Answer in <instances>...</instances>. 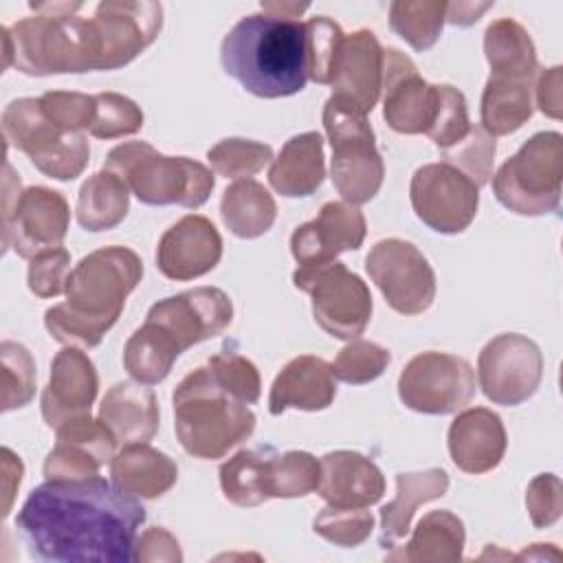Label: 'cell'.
Returning a JSON list of instances; mask_svg holds the SVG:
<instances>
[{"label":"cell","instance_id":"cell-1","mask_svg":"<svg viewBox=\"0 0 563 563\" xmlns=\"http://www.w3.org/2000/svg\"><path fill=\"white\" fill-rule=\"evenodd\" d=\"M145 521L141 501L108 479H46L22 504L15 528L31 556L51 563H130Z\"/></svg>","mask_w":563,"mask_h":563},{"label":"cell","instance_id":"cell-2","mask_svg":"<svg viewBox=\"0 0 563 563\" xmlns=\"http://www.w3.org/2000/svg\"><path fill=\"white\" fill-rule=\"evenodd\" d=\"M141 277L143 262L128 246H101L84 255L70 268L66 301L44 312L46 330L64 345L97 347Z\"/></svg>","mask_w":563,"mask_h":563},{"label":"cell","instance_id":"cell-3","mask_svg":"<svg viewBox=\"0 0 563 563\" xmlns=\"http://www.w3.org/2000/svg\"><path fill=\"white\" fill-rule=\"evenodd\" d=\"M229 77L262 99L301 92L308 81L306 22L271 13H251L235 22L220 46Z\"/></svg>","mask_w":563,"mask_h":563},{"label":"cell","instance_id":"cell-4","mask_svg":"<svg viewBox=\"0 0 563 563\" xmlns=\"http://www.w3.org/2000/svg\"><path fill=\"white\" fill-rule=\"evenodd\" d=\"M81 2L31 4L35 15L2 26V68L46 77L97 70L99 48L90 18L77 15Z\"/></svg>","mask_w":563,"mask_h":563},{"label":"cell","instance_id":"cell-5","mask_svg":"<svg viewBox=\"0 0 563 563\" xmlns=\"http://www.w3.org/2000/svg\"><path fill=\"white\" fill-rule=\"evenodd\" d=\"M174 431L189 455L218 460L251 438L255 413L224 391L207 365H200L174 389Z\"/></svg>","mask_w":563,"mask_h":563},{"label":"cell","instance_id":"cell-6","mask_svg":"<svg viewBox=\"0 0 563 563\" xmlns=\"http://www.w3.org/2000/svg\"><path fill=\"white\" fill-rule=\"evenodd\" d=\"M103 169L125 180L130 191L152 207L198 209L213 191V174L187 156H165L145 141H130L108 152Z\"/></svg>","mask_w":563,"mask_h":563},{"label":"cell","instance_id":"cell-7","mask_svg":"<svg viewBox=\"0 0 563 563\" xmlns=\"http://www.w3.org/2000/svg\"><path fill=\"white\" fill-rule=\"evenodd\" d=\"M323 128L332 145L330 178L341 198L354 207L369 202L385 178V163L365 114L339 97L323 106Z\"/></svg>","mask_w":563,"mask_h":563},{"label":"cell","instance_id":"cell-8","mask_svg":"<svg viewBox=\"0 0 563 563\" xmlns=\"http://www.w3.org/2000/svg\"><path fill=\"white\" fill-rule=\"evenodd\" d=\"M561 178L563 136L537 132L493 174V194L517 216H545L561 205Z\"/></svg>","mask_w":563,"mask_h":563},{"label":"cell","instance_id":"cell-9","mask_svg":"<svg viewBox=\"0 0 563 563\" xmlns=\"http://www.w3.org/2000/svg\"><path fill=\"white\" fill-rule=\"evenodd\" d=\"M2 132L48 178L75 180L88 165L90 145L84 132H66L48 121L40 97L11 101L2 112Z\"/></svg>","mask_w":563,"mask_h":563},{"label":"cell","instance_id":"cell-10","mask_svg":"<svg viewBox=\"0 0 563 563\" xmlns=\"http://www.w3.org/2000/svg\"><path fill=\"white\" fill-rule=\"evenodd\" d=\"M70 222L66 198L48 187L33 185L20 189V178L4 163V205H2V246L20 257L33 260L40 253L59 249Z\"/></svg>","mask_w":563,"mask_h":563},{"label":"cell","instance_id":"cell-11","mask_svg":"<svg viewBox=\"0 0 563 563\" xmlns=\"http://www.w3.org/2000/svg\"><path fill=\"white\" fill-rule=\"evenodd\" d=\"M292 284L310 295L312 317L323 332L341 341H354L365 332L372 319V295L343 262L297 266Z\"/></svg>","mask_w":563,"mask_h":563},{"label":"cell","instance_id":"cell-12","mask_svg":"<svg viewBox=\"0 0 563 563\" xmlns=\"http://www.w3.org/2000/svg\"><path fill=\"white\" fill-rule=\"evenodd\" d=\"M473 394L475 374L471 363L446 352L416 354L398 376L402 405L418 413H455L471 402Z\"/></svg>","mask_w":563,"mask_h":563},{"label":"cell","instance_id":"cell-13","mask_svg":"<svg viewBox=\"0 0 563 563\" xmlns=\"http://www.w3.org/2000/svg\"><path fill=\"white\" fill-rule=\"evenodd\" d=\"M365 271L389 308L400 314H420L435 299V273L422 251L407 240L376 242L365 257Z\"/></svg>","mask_w":563,"mask_h":563},{"label":"cell","instance_id":"cell-14","mask_svg":"<svg viewBox=\"0 0 563 563\" xmlns=\"http://www.w3.org/2000/svg\"><path fill=\"white\" fill-rule=\"evenodd\" d=\"M543 378L539 345L517 332L493 336L477 356V383L484 396L501 407H517L534 396Z\"/></svg>","mask_w":563,"mask_h":563},{"label":"cell","instance_id":"cell-15","mask_svg":"<svg viewBox=\"0 0 563 563\" xmlns=\"http://www.w3.org/2000/svg\"><path fill=\"white\" fill-rule=\"evenodd\" d=\"M409 200L429 229L453 235L475 220L479 187L449 163H429L413 172Z\"/></svg>","mask_w":563,"mask_h":563},{"label":"cell","instance_id":"cell-16","mask_svg":"<svg viewBox=\"0 0 563 563\" xmlns=\"http://www.w3.org/2000/svg\"><path fill=\"white\" fill-rule=\"evenodd\" d=\"M233 321L229 295L213 286H198L156 301L145 323L165 336L180 354L191 345L222 334Z\"/></svg>","mask_w":563,"mask_h":563},{"label":"cell","instance_id":"cell-17","mask_svg":"<svg viewBox=\"0 0 563 563\" xmlns=\"http://www.w3.org/2000/svg\"><path fill=\"white\" fill-rule=\"evenodd\" d=\"M99 64L97 70H117L141 55L161 33L163 7L158 2H101L90 18Z\"/></svg>","mask_w":563,"mask_h":563},{"label":"cell","instance_id":"cell-18","mask_svg":"<svg viewBox=\"0 0 563 563\" xmlns=\"http://www.w3.org/2000/svg\"><path fill=\"white\" fill-rule=\"evenodd\" d=\"M383 117L394 132L427 134L438 110V84L418 75L398 48H383Z\"/></svg>","mask_w":563,"mask_h":563},{"label":"cell","instance_id":"cell-19","mask_svg":"<svg viewBox=\"0 0 563 563\" xmlns=\"http://www.w3.org/2000/svg\"><path fill=\"white\" fill-rule=\"evenodd\" d=\"M367 233L365 216L345 200L325 202L319 216L290 235V253L299 266H314L336 260L345 251H356Z\"/></svg>","mask_w":563,"mask_h":563},{"label":"cell","instance_id":"cell-20","mask_svg":"<svg viewBox=\"0 0 563 563\" xmlns=\"http://www.w3.org/2000/svg\"><path fill=\"white\" fill-rule=\"evenodd\" d=\"M222 257V238L205 216L189 213L172 224L158 240L156 268L174 282L207 275Z\"/></svg>","mask_w":563,"mask_h":563},{"label":"cell","instance_id":"cell-21","mask_svg":"<svg viewBox=\"0 0 563 563\" xmlns=\"http://www.w3.org/2000/svg\"><path fill=\"white\" fill-rule=\"evenodd\" d=\"M97 389L99 378L88 354L75 345L59 350L51 363V376L40 398L46 427L57 429L73 418L90 413Z\"/></svg>","mask_w":563,"mask_h":563},{"label":"cell","instance_id":"cell-22","mask_svg":"<svg viewBox=\"0 0 563 563\" xmlns=\"http://www.w3.org/2000/svg\"><path fill=\"white\" fill-rule=\"evenodd\" d=\"M57 431V442L44 460L46 479H84L99 475V468L114 457L117 440L108 427L90 413L64 422Z\"/></svg>","mask_w":563,"mask_h":563},{"label":"cell","instance_id":"cell-23","mask_svg":"<svg viewBox=\"0 0 563 563\" xmlns=\"http://www.w3.org/2000/svg\"><path fill=\"white\" fill-rule=\"evenodd\" d=\"M332 97L343 99L361 114H369L383 90V46L369 29H358L343 37L334 73Z\"/></svg>","mask_w":563,"mask_h":563},{"label":"cell","instance_id":"cell-24","mask_svg":"<svg viewBox=\"0 0 563 563\" xmlns=\"http://www.w3.org/2000/svg\"><path fill=\"white\" fill-rule=\"evenodd\" d=\"M453 464L471 475H482L504 460L508 435L501 418L486 407H471L455 416L446 433Z\"/></svg>","mask_w":563,"mask_h":563},{"label":"cell","instance_id":"cell-25","mask_svg":"<svg viewBox=\"0 0 563 563\" xmlns=\"http://www.w3.org/2000/svg\"><path fill=\"white\" fill-rule=\"evenodd\" d=\"M321 477L317 493L328 506L367 508L380 501L385 477L380 468L356 451H330L321 460Z\"/></svg>","mask_w":563,"mask_h":563},{"label":"cell","instance_id":"cell-26","mask_svg":"<svg viewBox=\"0 0 563 563\" xmlns=\"http://www.w3.org/2000/svg\"><path fill=\"white\" fill-rule=\"evenodd\" d=\"M336 396V378L319 356L301 354L288 361L275 376L268 394V411L273 416L286 409L321 411L332 405Z\"/></svg>","mask_w":563,"mask_h":563},{"label":"cell","instance_id":"cell-27","mask_svg":"<svg viewBox=\"0 0 563 563\" xmlns=\"http://www.w3.org/2000/svg\"><path fill=\"white\" fill-rule=\"evenodd\" d=\"M97 418L119 444H147L161 424L154 391L136 380L114 383L106 391Z\"/></svg>","mask_w":563,"mask_h":563},{"label":"cell","instance_id":"cell-28","mask_svg":"<svg viewBox=\"0 0 563 563\" xmlns=\"http://www.w3.org/2000/svg\"><path fill=\"white\" fill-rule=\"evenodd\" d=\"M325 178L323 136L319 132L295 134L271 161L268 183L286 198L312 196Z\"/></svg>","mask_w":563,"mask_h":563},{"label":"cell","instance_id":"cell-29","mask_svg":"<svg viewBox=\"0 0 563 563\" xmlns=\"http://www.w3.org/2000/svg\"><path fill=\"white\" fill-rule=\"evenodd\" d=\"M110 479L136 499H156L176 484L178 466L150 444H123L110 460Z\"/></svg>","mask_w":563,"mask_h":563},{"label":"cell","instance_id":"cell-30","mask_svg":"<svg viewBox=\"0 0 563 563\" xmlns=\"http://www.w3.org/2000/svg\"><path fill=\"white\" fill-rule=\"evenodd\" d=\"M449 488V475L444 468H427L420 473L396 475V497L380 508V548H394L409 528L413 512L420 504L440 499Z\"/></svg>","mask_w":563,"mask_h":563},{"label":"cell","instance_id":"cell-31","mask_svg":"<svg viewBox=\"0 0 563 563\" xmlns=\"http://www.w3.org/2000/svg\"><path fill=\"white\" fill-rule=\"evenodd\" d=\"M466 532L457 515L449 510L427 512L405 548L387 554V561H411V563H453L462 559Z\"/></svg>","mask_w":563,"mask_h":563},{"label":"cell","instance_id":"cell-32","mask_svg":"<svg viewBox=\"0 0 563 563\" xmlns=\"http://www.w3.org/2000/svg\"><path fill=\"white\" fill-rule=\"evenodd\" d=\"M220 218L235 238L253 240L273 227L277 205L262 183L242 178L224 189L220 200Z\"/></svg>","mask_w":563,"mask_h":563},{"label":"cell","instance_id":"cell-33","mask_svg":"<svg viewBox=\"0 0 563 563\" xmlns=\"http://www.w3.org/2000/svg\"><path fill=\"white\" fill-rule=\"evenodd\" d=\"M484 53L493 77L534 81L539 73L537 51L528 31L510 18L488 24L484 33Z\"/></svg>","mask_w":563,"mask_h":563},{"label":"cell","instance_id":"cell-34","mask_svg":"<svg viewBox=\"0 0 563 563\" xmlns=\"http://www.w3.org/2000/svg\"><path fill=\"white\" fill-rule=\"evenodd\" d=\"M130 211V187L110 169L92 174L79 189L75 216L84 231L114 229Z\"/></svg>","mask_w":563,"mask_h":563},{"label":"cell","instance_id":"cell-35","mask_svg":"<svg viewBox=\"0 0 563 563\" xmlns=\"http://www.w3.org/2000/svg\"><path fill=\"white\" fill-rule=\"evenodd\" d=\"M532 84L526 79L488 77L482 95V128L490 136H504L517 132L534 110Z\"/></svg>","mask_w":563,"mask_h":563},{"label":"cell","instance_id":"cell-36","mask_svg":"<svg viewBox=\"0 0 563 563\" xmlns=\"http://www.w3.org/2000/svg\"><path fill=\"white\" fill-rule=\"evenodd\" d=\"M277 451L273 446L242 449L220 466L222 495L242 508L260 506L271 499L268 468Z\"/></svg>","mask_w":563,"mask_h":563},{"label":"cell","instance_id":"cell-37","mask_svg":"<svg viewBox=\"0 0 563 563\" xmlns=\"http://www.w3.org/2000/svg\"><path fill=\"white\" fill-rule=\"evenodd\" d=\"M178 356L180 352L147 323L136 328L123 347V365L128 374L143 385L165 380Z\"/></svg>","mask_w":563,"mask_h":563},{"label":"cell","instance_id":"cell-38","mask_svg":"<svg viewBox=\"0 0 563 563\" xmlns=\"http://www.w3.org/2000/svg\"><path fill=\"white\" fill-rule=\"evenodd\" d=\"M446 22V2L440 0H396L389 7V29L413 51L431 48Z\"/></svg>","mask_w":563,"mask_h":563},{"label":"cell","instance_id":"cell-39","mask_svg":"<svg viewBox=\"0 0 563 563\" xmlns=\"http://www.w3.org/2000/svg\"><path fill=\"white\" fill-rule=\"evenodd\" d=\"M321 477L319 460L308 451L275 453L268 468L271 499H295L317 490Z\"/></svg>","mask_w":563,"mask_h":563},{"label":"cell","instance_id":"cell-40","mask_svg":"<svg viewBox=\"0 0 563 563\" xmlns=\"http://www.w3.org/2000/svg\"><path fill=\"white\" fill-rule=\"evenodd\" d=\"M209 165L224 178H251L273 161V147L251 139H224L207 152Z\"/></svg>","mask_w":563,"mask_h":563},{"label":"cell","instance_id":"cell-41","mask_svg":"<svg viewBox=\"0 0 563 563\" xmlns=\"http://www.w3.org/2000/svg\"><path fill=\"white\" fill-rule=\"evenodd\" d=\"M2 411L24 407L35 396V361L31 352L15 341H2Z\"/></svg>","mask_w":563,"mask_h":563},{"label":"cell","instance_id":"cell-42","mask_svg":"<svg viewBox=\"0 0 563 563\" xmlns=\"http://www.w3.org/2000/svg\"><path fill=\"white\" fill-rule=\"evenodd\" d=\"M497 141L482 125H471L468 134L449 150H442V163L453 165L468 176L477 187L486 185L493 176Z\"/></svg>","mask_w":563,"mask_h":563},{"label":"cell","instance_id":"cell-43","mask_svg":"<svg viewBox=\"0 0 563 563\" xmlns=\"http://www.w3.org/2000/svg\"><path fill=\"white\" fill-rule=\"evenodd\" d=\"M391 354L387 347L372 341H350L339 350L336 358L330 363V369L336 380L350 385H365L376 380L389 365Z\"/></svg>","mask_w":563,"mask_h":563},{"label":"cell","instance_id":"cell-44","mask_svg":"<svg viewBox=\"0 0 563 563\" xmlns=\"http://www.w3.org/2000/svg\"><path fill=\"white\" fill-rule=\"evenodd\" d=\"M345 33L341 26L325 18L317 15L306 22V48H308V79L317 84H330L334 64L341 51Z\"/></svg>","mask_w":563,"mask_h":563},{"label":"cell","instance_id":"cell-45","mask_svg":"<svg viewBox=\"0 0 563 563\" xmlns=\"http://www.w3.org/2000/svg\"><path fill=\"white\" fill-rule=\"evenodd\" d=\"M143 128V110L125 95H95V121L88 130L95 139H119L136 134Z\"/></svg>","mask_w":563,"mask_h":563},{"label":"cell","instance_id":"cell-46","mask_svg":"<svg viewBox=\"0 0 563 563\" xmlns=\"http://www.w3.org/2000/svg\"><path fill=\"white\" fill-rule=\"evenodd\" d=\"M312 530L341 548L361 545L374 530V515L365 508L325 506L312 521Z\"/></svg>","mask_w":563,"mask_h":563},{"label":"cell","instance_id":"cell-47","mask_svg":"<svg viewBox=\"0 0 563 563\" xmlns=\"http://www.w3.org/2000/svg\"><path fill=\"white\" fill-rule=\"evenodd\" d=\"M207 367L211 369L213 378L220 383L224 391L235 396L238 400L253 405L260 398L262 391V380L257 367L242 354L224 350L218 352L207 361Z\"/></svg>","mask_w":563,"mask_h":563},{"label":"cell","instance_id":"cell-48","mask_svg":"<svg viewBox=\"0 0 563 563\" xmlns=\"http://www.w3.org/2000/svg\"><path fill=\"white\" fill-rule=\"evenodd\" d=\"M471 125L473 123L468 121L464 95L449 84H438V110H435V119H433V125L429 128L427 136L442 152V150H449L455 143H460L468 134Z\"/></svg>","mask_w":563,"mask_h":563},{"label":"cell","instance_id":"cell-49","mask_svg":"<svg viewBox=\"0 0 563 563\" xmlns=\"http://www.w3.org/2000/svg\"><path fill=\"white\" fill-rule=\"evenodd\" d=\"M42 110L57 128L66 132H84L95 121V95L75 90H51L40 97Z\"/></svg>","mask_w":563,"mask_h":563},{"label":"cell","instance_id":"cell-50","mask_svg":"<svg viewBox=\"0 0 563 563\" xmlns=\"http://www.w3.org/2000/svg\"><path fill=\"white\" fill-rule=\"evenodd\" d=\"M70 275V253L66 249H53L40 253L29 264V290L40 299H51L66 292Z\"/></svg>","mask_w":563,"mask_h":563},{"label":"cell","instance_id":"cell-51","mask_svg":"<svg viewBox=\"0 0 563 563\" xmlns=\"http://www.w3.org/2000/svg\"><path fill=\"white\" fill-rule=\"evenodd\" d=\"M526 508L534 528H548L559 521L563 510L561 479L552 473L537 475L526 490Z\"/></svg>","mask_w":563,"mask_h":563},{"label":"cell","instance_id":"cell-52","mask_svg":"<svg viewBox=\"0 0 563 563\" xmlns=\"http://www.w3.org/2000/svg\"><path fill=\"white\" fill-rule=\"evenodd\" d=\"M134 561H183L178 541L165 528L145 530L134 545Z\"/></svg>","mask_w":563,"mask_h":563},{"label":"cell","instance_id":"cell-53","mask_svg":"<svg viewBox=\"0 0 563 563\" xmlns=\"http://www.w3.org/2000/svg\"><path fill=\"white\" fill-rule=\"evenodd\" d=\"M534 101L543 114L561 119V66L539 68L534 77Z\"/></svg>","mask_w":563,"mask_h":563},{"label":"cell","instance_id":"cell-54","mask_svg":"<svg viewBox=\"0 0 563 563\" xmlns=\"http://www.w3.org/2000/svg\"><path fill=\"white\" fill-rule=\"evenodd\" d=\"M2 455V493H4V506H2V515L7 517L9 510H11V504H13V495L22 482V462L20 457L9 449V446H2L0 451Z\"/></svg>","mask_w":563,"mask_h":563},{"label":"cell","instance_id":"cell-55","mask_svg":"<svg viewBox=\"0 0 563 563\" xmlns=\"http://www.w3.org/2000/svg\"><path fill=\"white\" fill-rule=\"evenodd\" d=\"M490 2L484 4H473V2H446V22L455 26H471L473 22L479 20V15L490 9Z\"/></svg>","mask_w":563,"mask_h":563},{"label":"cell","instance_id":"cell-56","mask_svg":"<svg viewBox=\"0 0 563 563\" xmlns=\"http://www.w3.org/2000/svg\"><path fill=\"white\" fill-rule=\"evenodd\" d=\"M264 13H271V15H279V18H299L308 4H299V2H262L260 4Z\"/></svg>","mask_w":563,"mask_h":563}]
</instances>
